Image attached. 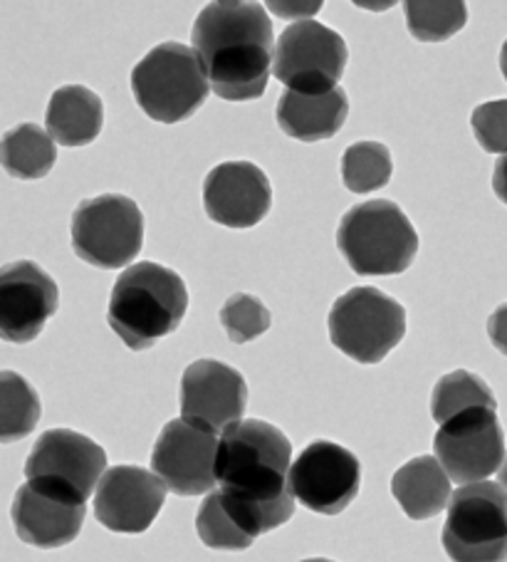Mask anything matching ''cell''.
Wrapping results in <instances>:
<instances>
[{"label": "cell", "mask_w": 507, "mask_h": 562, "mask_svg": "<svg viewBox=\"0 0 507 562\" xmlns=\"http://www.w3.org/2000/svg\"><path fill=\"white\" fill-rule=\"evenodd\" d=\"M441 540L453 562H507V491L491 481L458 488Z\"/></svg>", "instance_id": "52a82bcc"}, {"label": "cell", "mask_w": 507, "mask_h": 562, "mask_svg": "<svg viewBox=\"0 0 507 562\" xmlns=\"http://www.w3.org/2000/svg\"><path fill=\"white\" fill-rule=\"evenodd\" d=\"M104 104L90 87L65 85L55 90L45 112L47 134L63 147H87L100 137Z\"/></svg>", "instance_id": "ffe728a7"}, {"label": "cell", "mask_w": 507, "mask_h": 562, "mask_svg": "<svg viewBox=\"0 0 507 562\" xmlns=\"http://www.w3.org/2000/svg\"><path fill=\"white\" fill-rule=\"evenodd\" d=\"M193 50L201 57L211 90L226 102H250L266 94L275 37L266 5L218 0L193 23Z\"/></svg>", "instance_id": "7a4b0ae2"}, {"label": "cell", "mask_w": 507, "mask_h": 562, "mask_svg": "<svg viewBox=\"0 0 507 562\" xmlns=\"http://www.w3.org/2000/svg\"><path fill=\"white\" fill-rule=\"evenodd\" d=\"M487 335L500 355H507V303L500 305L487 319Z\"/></svg>", "instance_id": "f546056e"}, {"label": "cell", "mask_w": 507, "mask_h": 562, "mask_svg": "<svg viewBox=\"0 0 507 562\" xmlns=\"http://www.w3.org/2000/svg\"><path fill=\"white\" fill-rule=\"evenodd\" d=\"M392 493L412 520L436 518L451 503V479L436 457H418L394 473Z\"/></svg>", "instance_id": "44dd1931"}, {"label": "cell", "mask_w": 507, "mask_h": 562, "mask_svg": "<svg viewBox=\"0 0 507 562\" xmlns=\"http://www.w3.org/2000/svg\"><path fill=\"white\" fill-rule=\"evenodd\" d=\"M270 310L262 305V300L248 293L230 295L221 307V325L226 329L230 342L246 345L256 337L266 335L270 329Z\"/></svg>", "instance_id": "83f0119b"}, {"label": "cell", "mask_w": 507, "mask_h": 562, "mask_svg": "<svg viewBox=\"0 0 507 562\" xmlns=\"http://www.w3.org/2000/svg\"><path fill=\"white\" fill-rule=\"evenodd\" d=\"M404 13L408 33L421 43L451 41L467 21V8L461 0H406Z\"/></svg>", "instance_id": "d4e9b609"}, {"label": "cell", "mask_w": 507, "mask_h": 562, "mask_svg": "<svg viewBox=\"0 0 507 562\" xmlns=\"http://www.w3.org/2000/svg\"><path fill=\"white\" fill-rule=\"evenodd\" d=\"M329 340L359 364H379L406 335V310L376 288H352L329 310Z\"/></svg>", "instance_id": "8992f818"}, {"label": "cell", "mask_w": 507, "mask_h": 562, "mask_svg": "<svg viewBox=\"0 0 507 562\" xmlns=\"http://www.w3.org/2000/svg\"><path fill=\"white\" fill-rule=\"evenodd\" d=\"M104 469L106 453L90 436L72 429H50L35 441L25 461V479L57 483L87 501L100 486Z\"/></svg>", "instance_id": "5bb4252c"}, {"label": "cell", "mask_w": 507, "mask_h": 562, "mask_svg": "<svg viewBox=\"0 0 507 562\" xmlns=\"http://www.w3.org/2000/svg\"><path fill=\"white\" fill-rule=\"evenodd\" d=\"M196 530L203 546L213 550H248L252 542L246 530H243L230 513L223 506L218 491H213L201 503L199 516H196Z\"/></svg>", "instance_id": "4316f807"}, {"label": "cell", "mask_w": 507, "mask_h": 562, "mask_svg": "<svg viewBox=\"0 0 507 562\" xmlns=\"http://www.w3.org/2000/svg\"><path fill=\"white\" fill-rule=\"evenodd\" d=\"M448 479L463 486L483 483L503 469L505 434L495 409H471L446 422L433 439Z\"/></svg>", "instance_id": "30bf717a"}, {"label": "cell", "mask_w": 507, "mask_h": 562, "mask_svg": "<svg viewBox=\"0 0 507 562\" xmlns=\"http://www.w3.org/2000/svg\"><path fill=\"white\" fill-rule=\"evenodd\" d=\"M218 436L196 422L173 419L154 443L151 469L177 496H201L216 486Z\"/></svg>", "instance_id": "8fae6325"}, {"label": "cell", "mask_w": 507, "mask_h": 562, "mask_svg": "<svg viewBox=\"0 0 507 562\" xmlns=\"http://www.w3.org/2000/svg\"><path fill=\"white\" fill-rule=\"evenodd\" d=\"M189 310V290L171 268L136 263L116 278L106 323L134 352L149 350L161 337L177 333Z\"/></svg>", "instance_id": "3957f363"}, {"label": "cell", "mask_w": 507, "mask_h": 562, "mask_svg": "<svg viewBox=\"0 0 507 562\" xmlns=\"http://www.w3.org/2000/svg\"><path fill=\"white\" fill-rule=\"evenodd\" d=\"M302 562H335V560H325V558H309V560H302Z\"/></svg>", "instance_id": "e575fe53"}, {"label": "cell", "mask_w": 507, "mask_h": 562, "mask_svg": "<svg viewBox=\"0 0 507 562\" xmlns=\"http://www.w3.org/2000/svg\"><path fill=\"white\" fill-rule=\"evenodd\" d=\"M272 11L278 13V18H300V15H312L317 13L322 3H307V5H282V3H270Z\"/></svg>", "instance_id": "1f68e13d"}, {"label": "cell", "mask_w": 507, "mask_h": 562, "mask_svg": "<svg viewBox=\"0 0 507 562\" xmlns=\"http://www.w3.org/2000/svg\"><path fill=\"white\" fill-rule=\"evenodd\" d=\"M345 37L317 21H300L278 37L272 75L292 92H331L347 67Z\"/></svg>", "instance_id": "9c48e42d"}, {"label": "cell", "mask_w": 507, "mask_h": 562, "mask_svg": "<svg viewBox=\"0 0 507 562\" xmlns=\"http://www.w3.org/2000/svg\"><path fill=\"white\" fill-rule=\"evenodd\" d=\"M248 384L238 370L218 360H199L181 376V416L211 431H228L243 422Z\"/></svg>", "instance_id": "2e32d148"}, {"label": "cell", "mask_w": 507, "mask_h": 562, "mask_svg": "<svg viewBox=\"0 0 507 562\" xmlns=\"http://www.w3.org/2000/svg\"><path fill=\"white\" fill-rule=\"evenodd\" d=\"M292 446L278 426L248 419L223 431L216 459L218 496L233 520L256 540L292 518Z\"/></svg>", "instance_id": "6da1fadb"}, {"label": "cell", "mask_w": 507, "mask_h": 562, "mask_svg": "<svg viewBox=\"0 0 507 562\" xmlns=\"http://www.w3.org/2000/svg\"><path fill=\"white\" fill-rule=\"evenodd\" d=\"M471 409H497V402L481 376L455 370L438 380L431 394V416L438 424L455 419Z\"/></svg>", "instance_id": "cb8c5ba5"}, {"label": "cell", "mask_w": 507, "mask_h": 562, "mask_svg": "<svg viewBox=\"0 0 507 562\" xmlns=\"http://www.w3.org/2000/svg\"><path fill=\"white\" fill-rule=\"evenodd\" d=\"M362 467L352 451L335 441H312L290 469V491L300 506L337 516L357 498Z\"/></svg>", "instance_id": "7c38bea8"}, {"label": "cell", "mask_w": 507, "mask_h": 562, "mask_svg": "<svg viewBox=\"0 0 507 562\" xmlns=\"http://www.w3.org/2000/svg\"><path fill=\"white\" fill-rule=\"evenodd\" d=\"M471 127L481 147L487 154L507 151V100H495L475 106L471 114Z\"/></svg>", "instance_id": "f1b7e54d"}, {"label": "cell", "mask_w": 507, "mask_h": 562, "mask_svg": "<svg viewBox=\"0 0 507 562\" xmlns=\"http://www.w3.org/2000/svg\"><path fill=\"white\" fill-rule=\"evenodd\" d=\"M500 70H503V75H505V82H507V41H505L503 50H500Z\"/></svg>", "instance_id": "d6a6232c"}, {"label": "cell", "mask_w": 507, "mask_h": 562, "mask_svg": "<svg viewBox=\"0 0 507 562\" xmlns=\"http://www.w3.org/2000/svg\"><path fill=\"white\" fill-rule=\"evenodd\" d=\"M166 483L139 467H114L102 476L94 493V516L112 532H144L159 516Z\"/></svg>", "instance_id": "e0dca14e"}, {"label": "cell", "mask_w": 507, "mask_h": 562, "mask_svg": "<svg viewBox=\"0 0 507 562\" xmlns=\"http://www.w3.org/2000/svg\"><path fill=\"white\" fill-rule=\"evenodd\" d=\"M13 526L18 538L41 550H55L80 536L87 501L57 483L27 481L15 493Z\"/></svg>", "instance_id": "4fadbf2b"}, {"label": "cell", "mask_w": 507, "mask_h": 562, "mask_svg": "<svg viewBox=\"0 0 507 562\" xmlns=\"http://www.w3.org/2000/svg\"><path fill=\"white\" fill-rule=\"evenodd\" d=\"M60 290L33 260H18L0 273V337L5 342H33L57 313Z\"/></svg>", "instance_id": "9a60e30c"}, {"label": "cell", "mask_w": 507, "mask_h": 562, "mask_svg": "<svg viewBox=\"0 0 507 562\" xmlns=\"http://www.w3.org/2000/svg\"><path fill=\"white\" fill-rule=\"evenodd\" d=\"M0 159H3V167L13 179H45L57 161L55 139L37 124H21V127H13L3 137Z\"/></svg>", "instance_id": "7402d4cb"}, {"label": "cell", "mask_w": 507, "mask_h": 562, "mask_svg": "<svg viewBox=\"0 0 507 562\" xmlns=\"http://www.w3.org/2000/svg\"><path fill=\"white\" fill-rule=\"evenodd\" d=\"M41 396L15 372L0 374V441L13 443L31 436L41 422Z\"/></svg>", "instance_id": "603a6c76"}, {"label": "cell", "mask_w": 507, "mask_h": 562, "mask_svg": "<svg viewBox=\"0 0 507 562\" xmlns=\"http://www.w3.org/2000/svg\"><path fill=\"white\" fill-rule=\"evenodd\" d=\"M349 114V97L337 87L331 92H292L288 90L278 102V124L288 137L297 142L331 139L345 127Z\"/></svg>", "instance_id": "d6986e66"}, {"label": "cell", "mask_w": 507, "mask_h": 562, "mask_svg": "<svg viewBox=\"0 0 507 562\" xmlns=\"http://www.w3.org/2000/svg\"><path fill=\"white\" fill-rule=\"evenodd\" d=\"M272 206L266 171L250 161H226L203 181V209L218 226L246 231L258 226Z\"/></svg>", "instance_id": "ac0fdd59"}, {"label": "cell", "mask_w": 507, "mask_h": 562, "mask_svg": "<svg viewBox=\"0 0 507 562\" xmlns=\"http://www.w3.org/2000/svg\"><path fill=\"white\" fill-rule=\"evenodd\" d=\"M392 154L379 142H357L342 157V181L349 191L369 193L392 181Z\"/></svg>", "instance_id": "484cf974"}, {"label": "cell", "mask_w": 507, "mask_h": 562, "mask_svg": "<svg viewBox=\"0 0 507 562\" xmlns=\"http://www.w3.org/2000/svg\"><path fill=\"white\" fill-rule=\"evenodd\" d=\"M132 92L146 117L179 124L209 100L211 82L196 50L183 43H161L132 70Z\"/></svg>", "instance_id": "5b68a950"}, {"label": "cell", "mask_w": 507, "mask_h": 562, "mask_svg": "<svg viewBox=\"0 0 507 562\" xmlns=\"http://www.w3.org/2000/svg\"><path fill=\"white\" fill-rule=\"evenodd\" d=\"M497 476H500V486L507 491V457H505L503 469H500V473H497Z\"/></svg>", "instance_id": "836d02e7"}, {"label": "cell", "mask_w": 507, "mask_h": 562, "mask_svg": "<svg viewBox=\"0 0 507 562\" xmlns=\"http://www.w3.org/2000/svg\"><path fill=\"white\" fill-rule=\"evenodd\" d=\"M493 191H495V196L500 199L505 206H507V154H505V157L497 159V164H495Z\"/></svg>", "instance_id": "4dcf8cb0"}, {"label": "cell", "mask_w": 507, "mask_h": 562, "mask_svg": "<svg viewBox=\"0 0 507 562\" xmlns=\"http://www.w3.org/2000/svg\"><path fill=\"white\" fill-rule=\"evenodd\" d=\"M144 246V213L122 193L87 199L72 213V248L87 266L116 270L129 266Z\"/></svg>", "instance_id": "ba28073f"}, {"label": "cell", "mask_w": 507, "mask_h": 562, "mask_svg": "<svg viewBox=\"0 0 507 562\" xmlns=\"http://www.w3.org/2000/svg\"><path fill=\"white\" fill-rule=\"evenodd\" d=\"M337 248L359 276H398L414 263L418 234L398 203L376 199L345 213Z\"/></svg>", "instance_id": "277c9868"}]
</instances>
